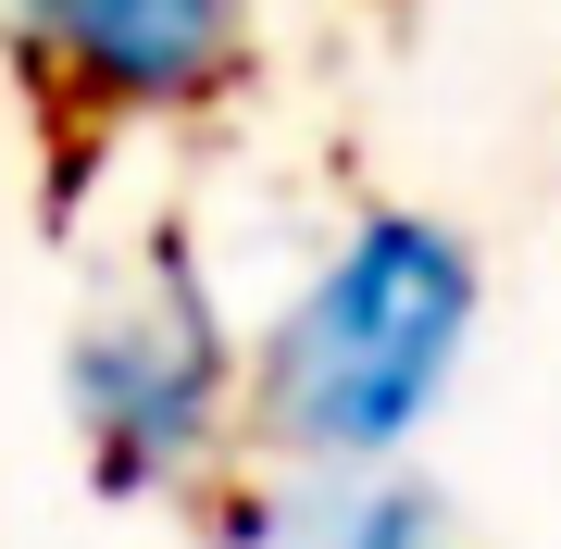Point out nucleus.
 <instances>
[{
	"mask_svg": "<svg viewBox=\"0 0 561 549\" xmlns=\"http://www.w3.org/2000/svg\"><path fill=\"white\" fill-rule=\"evenodd\" d=\"M0 25L76 125H175L250 76V0H0Z\"/></svg>",
	"mask_w": 561,
	"mask_h": 549,
	"instance_id": "obj_3",
	"label": "nucleus"
},
{
	"mask_svg": "<svg viewBox=\"0 0 561 549\" xmlns=\"http://www.w3.org/2000/svg\"><path fill=\"white\" fill-rule=\"evenodd\" d=\"M50 375L101 500H213V474L238 462V312L175 238L125 250L76 300Z\"/></svg>",
	"mask_w": 561,
	"mask_h": 549,
	"instance_id": "obj_2",
	"label": "nucleus"
},
{
	"mask_svg": "<svg viewBox=\"0 0 561 549\" xmlns=\"http://www.w3.org/2000/svg\"><path fill=\"white\" fill-rule=\"evenodd\" d=\"M486 263L437 213H350L238 338V449L262 462H387L449 412L474 363Z\"/></svg>",
	"mask_w": 561,
	"mask_h": 549,
	"instance_id": "obj_1",
	"label": "nucleus"
},
{
	"mask_svg": "<svg viewBox=\"0 0 561 549\" xmlns=\"http://www.w3.org/2000/svg\"><path fill=\"white\" fill-rule=\"evenodd\" d=\"M213 549H461L449 537V500L412 474V449L387 462H238L213 474Z\"/></svg>",
	"mask_w": 561,
	"mask_h": 549,
	"instance_id": "obj_4",
	"label": "nucleus"
}]
</instances>
